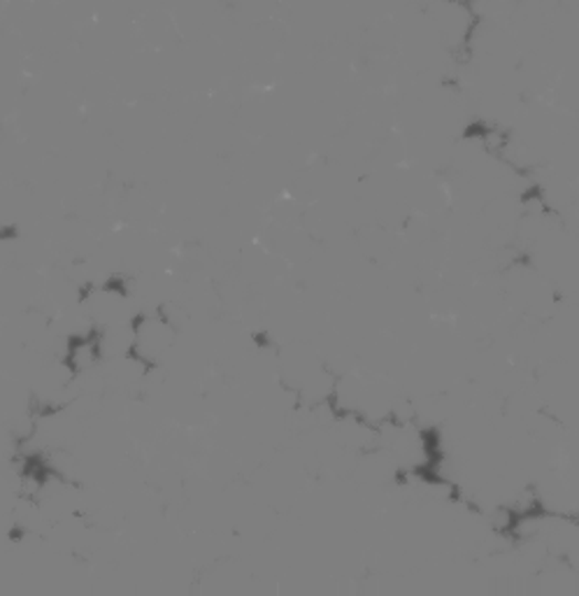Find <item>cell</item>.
<instances>
[{
  "label": "cell",
  "instance_id": "cell-2",
  "mask_svg": "<svg viewBox=\"0 0 579 596\" xmlns=\"http://www.w3.org/2000/svg\"><path fill=\"white\" fill-rule=\"evenodd\" d=\"M103 357V334L101 331H92L86 336H75L65 349V366L73 375L86 373L94 368Z\"/></svg>",
  "mask_w": 579,
  "mask_h": 596
},
{
  "label": "cell",
  "instance_id": "cell-1",
  "mask_svg": "<svg viewBox=\"0 0 579 596\" xmlns=\"http://www.w3.org/2000/svg\"><path fill=\"white\" fill-rule=\"evenodd\" d=\"M175 338V328L170 320L161 313L138 315L130 324V347L128 355L133 362L149 368L156 364Z\"/></svg>",
  "mask_w": 579,
  "mask_h": 596
}]
</instances>
